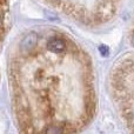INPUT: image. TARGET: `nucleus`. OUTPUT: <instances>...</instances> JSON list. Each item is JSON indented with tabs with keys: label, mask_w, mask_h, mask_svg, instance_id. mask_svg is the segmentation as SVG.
Masks as SVG:
<instances>
[{
	"label": "nucleus",
	"mask_w": 134,
	"mask_h": 134,
	"mask_svg": "<svg viewBox=\"0 0 134 134\" xmlns=\"http://www.w3.org/2000/svg\"><path fill=\"white\" fill-rule=\"evenodd\" d=\"M37 42H38V35L34 32H31L23 38V40L20 42V48L24 52H31L35 47Z\"/></svg>",
	"instance_id": "1"
},
{
	"label": "nucleus",
	"mask_w": 134,
	"mask_h": 134,
	"mask_svg": "<svg viewBox=\"0 0 134 134\" xmlns=\"http://www.w3.org/2000/svg\"><path fill=\"white\" fill-rule=\"evenodd\" d=\"M47 48L53 53H63L66 49V42L61 38L53 37L47 41Z\"/></svg>",
	"instance_id": "2"
},
{
	"label": "nucleus",
	"mask_w": 134,
	"mask_h": 134,
	"mask_svg": "<svg viewBox=\"0 0 134 134\" xmlns=\"http://www.w3.org/2000/svg\"><path fill=\"white\" fill-rule=\"evenodd\" d=\"M132 44H133V46H134V33H133V35H132Z\"/></svg>",
	"instance_id": "4"
},
{
	"label": "nucleus",
	"mask_w": 134,
	"mask_h": 134,
	"mask_svg": "<svg viewBox=\"0 0 134 134\" xmlns=\"http://www.w3.org/2000/svg\"><path fill=\"white\" fill-rule=\"evenodd\" d=\"M2 26H4V16H2V13H0V31L2 30Z\"/></svg>",
	"instance_id": "3"
}]
</instances>
